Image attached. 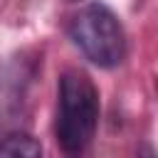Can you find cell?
Segmentation results:
<instances>
[{
    "mask_svg": "<svg viewBox=\"0 0 158 158\" xmlns=\"http://www.w3.org/2000/svg\"><path fill=\"white\" fill-rule=\"evenodd\" d=\"M99 123V91L89 74L79 69H67L59 77V101H57V143L64 153H81Z\"/></svg>",
    "mask_w": 158,
    "mask_h": 158,
    "instance_id": "obj_1",
    "label": "cell"
},
{
    "mask_svg": "<svg viewBox=\"0 0 158 158\" xmlns=\"http://www.w3.org/2000/svg\"><path fill=\"white\" fill-rule=\"evenodd\" d=\"M69 40L91 64L101 69L118 67L126 57L123 27L104 2H91L72 17Z\"/></svg>",
    "mask_w": 158,
    "mask_h": 158,
    "instance_id": "obj_2",
    "label": "cell"
},
{
    "mask_svg": "<svg viewBox=\"0 0 158 158\" xmlns=\"http://www.w3.org/2000/svg\"><path fill=\"white\" fill-rule=\"evenodd\" d=\"M32 77L35 69L25 59H12L0 69V131L25 114Z\"/></svg>",
    "mask_w": 158,
    "mask_h": 158,
    "instance_id": "obj_3",
    "label": "cell"
},
{
    "mask_svg": "<svg viewBox=\"0 0 158 158\" xmlns=\"http://www.w3.org/2000/svg\"><path fill=\"white\" fill-rule=\"evenodd\" d=\"M40 158L42 143L25 131H15L0 138V158Z\"/></svg>",
    "mask_w": 158,
    "mask_h": 158,
    "instance_id": "obj_4",
    "label": "cell"
},
{
    "mask_svg": "<svg viewBox=\"0 0 158 158\" xmlns=\"http://www.w3.org/2000/svg\"><path fill=\"white\" fill-rule=\"evenodd\" d=\"M67 2H77V0H67Z\"/></svg>",
    "mask_w": 158,
    "mask_h": 158,
    "instance_id": "obj_5",
    "label": "cell"
}]
</instances>
